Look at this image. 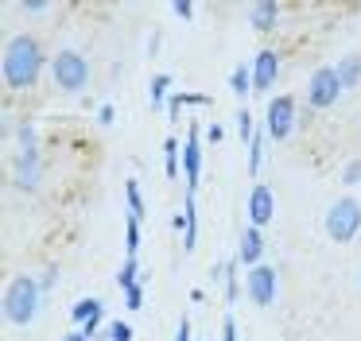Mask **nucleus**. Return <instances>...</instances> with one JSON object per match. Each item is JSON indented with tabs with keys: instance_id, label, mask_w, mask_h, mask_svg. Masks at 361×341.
I'll use <instances>...</instances> for the list:
<instances>
[{
	"instance_id": "11",
	"label": "nucleus",
	"mask_w": 361,
	"mask_h": 341,
	"mask_svg": "<svg viewBox=\"0 0 361 341\" xmlns=\"http://www.w3.org/2000/svg\"><path fill=\"white\" fill-rule=\"evenodd\" d=\"M245 213H249V225H252V229H264V225L272 221L276 198H272V190H268L264 182H257V186L249 190V206H245Z\"/></svg>"
},
{
	"instance_id": "16",
	"label": "nucleus",
	"mask_w": 361,
	"mask_h": 341,
	"mask_svg": "<svg viewBox=\"0 0 361 341\" xmlns=\"http://www.w3.org/2000/svg\"><path fill=\"white\" fill-rule=\"evenodd\" d=\"M164 170H167V178L183 175V140H175V136L164 140Z\"/></svg>"
},
{
	"instance_id": "17",
	"label": "nucleus",
	"mask_w": 361,
	"mask_h": 341,
	"mask_svg": "<svg viewBox=\"0 0 361 341\" xmlns=\"http://www.w3.org/2000/svg\"><path fill=\"white\" fill-rule=\"evenodd\" d=\"M148 101H152V108H159L164 101H171V74H156L148 82Z\"/></svg>"
},
{
	"instance_id": "2",
	"label": "nucleus",
	"mask_w": 361,
	"mask_h": 341,
	"mask_svg": "<svg viewBox=\"0 0 361 341\" xmlns=\"http://www.w3.org/2000/svg\"><path fill=\"white\" fill-rule=\"evenodd\" d=\"M43 306V287L35 275H16L8 287H4V299H0V310H4V322L12 326H27Z\"/></svg>"
},
{
	"instance_id": "7",
	"label": "nucleus",
	"mask_w": 361,
	"mask_h": 341,
	"mask_svg": "<svg viewBox=\"0 0 361 341\" xmlns=\"http://www.w3.org/2000/svg\"><path fill=\"white\" fill-rule=\"evenodd\" d=\"M276 291H280V271L268 268V264L249 268V275H245V294H249L252 306H272Z\"/></svg>"
},
{
	"instance_id": "20",
	"label": "nucleus",
	"mask_w": 361,
	"mask_h": 341,
	"mask_svg": "<svg viewBox=\"0 0 361 341\" xmlns=\"http://www.w3.org/2000/svg\"><path fill=\"white\" fill-rule=\"evenodd\" d=\"M229 89H233L241 101L249 97V93H252V66H237L233 74H229Z\"/></svg>"
},
{
	"instance_id": "13",
	"label": "nucleus",
	"mask_w": 361,
	"mask_h": 341,
	"mask_svg": "<svg viewBox=\"0 0 361 341\" xmlns=\"http://www.w3.org/2000/svg\"><path fill=\"white\" fill-rule=\"evenodd\" d=\"M280 12H283V8L276 4V0H260V4L249 8V23L257 31H272L276 23H280Z\"/></svg>"
},
{
	"instance_id": "26",
	"label": "nucleus",
	"mask_w": 361,
	"mask_h": 341,
	"mask_svg": "<svg viewBox=\"0 0 361 341\" xmlns=\"http://www.w3.org/2000/svg\"><path fill=\"white\" fill-rule=\"evenodd\" d=\"M105 337H109V341H133L136 333H133V326H128V322H109V326H105Z\"/></svg>"
},
{
	"instance_id": "36",
	"label": "nucleus",
	"mask_w": 361,
	"mask_h": 341,
	"mask_svg": "<svg viewBox=\"0 0 361 341\" xmlns=\"http://www.w3.org/2000/svg\"><path fill=\"white\" fill-rule=\"evenodd\" d=\"M221 136H226V128H221V124H210V128H206V140H210V144H218Z\"/></svg>"
},
{
	"instance_id": "8",
	"label": "nucleus",
	"mask_w": 361,
	"mask_h": 341,
	"mask_svg": "<svg viewBox=\"0 0 361 341\" xmlns=\"http://www.w3.org/2000/svg\"><path fill=\"white\" fill-rule=\"evenodd\" d=\"M342 82H338L334 66H319L311 74V82H307V105L311 108H330L338 97H342Z\"/></svg>"
},
{
	"instance_id": "34",
	"label": "nucleus",
	"mask_w": 361,
	"mask_h": 341,
	"mask_svg": "<svg viewBox=\"0 0 361 341\" xmlns=\"http://www.w3.org/2000/svg\"><path fill=\"white\" fill-rule=\"evenodd\" d=\"M175 341H190V318H179V326H175Z\"/></svg>"
},
{
	"instance_id": "33",
	"label": "nucleus",
	"mask_w": 361,
	"mask_h": 341,
	"mask_svg": "<svg viewBox=\"0 0 361 341\" xmlns=\"http://www.w3.org/2000/svg\"><path fill=\"white\" fill-rule=\"evenodd\" d=\"M102 326H105V310H102V314L94 318V322H86V326H82V330H86V337L94 341V333H102Z\"/></svg>"
},
{
	"instance_id": "30",
	"label": "nucleus",
	"mask_w": 361,
	"mask_h": 341,
	"mask_svg": "<svg viewBox=\"0 0 361 341\" xmlns=\"http://www.w3.org/2000/svg\"><path fill=\"white\" fill-rule=\"evenodd\" d=\"M20 8H24V12H32V16H43L51 8V0H24Z\"/></svg>"
},
{
	"instance_id": "4",
	"label": "nucleus",
	"mask_w": 361,
	"mask_h": 341,
	"mask_svg": "<svg viewBox=\"0 0 361 341\" xmlns=\"http://www.w3.org/2000/svg\"><path fill=\"white\" fill-rule=\"evenodd\" d=\"M357 232H361V202L345 194L326 209V237L338 240V244H350Z\"/></svg>"
},
{
	"instance_id": "15",
	"label": "nucleus",
	"mask_w": 361,
	"mask_h": 341,
	"mask_svg": "<svg viewBox=\"0 0 361 341\" xmlns=\"http://www.w3.org/2000/svg\"><path fill=\"white\" fill-rule=\"evenodd\" d=\"M102 310H105V302H102V299H78V302L71 306V322H74V330H82L86 322H94V318L102 314Z\"/></svg>"
},
{
	"instance_id": "22",
	"label": "nucleus",
	"mask_w": 361,
	"mask_h": 341,
	"mask_svg": "<svg viewBox=\"0 0 361 341\" xmlns=\"http://www.w3.org/2000/svg\"><path fill=\"white\" fill-rule=\"evenodd\" d=\"M125 198H128V213L144 221V194H140V182H136V178L125 182Z\"/></svg>"
},
{
	"instance_id": "18",
	"label": "nucleus",
	"mask_w": 361,
	"mask_h": 341,
	"mask_svg": "<svg viewBox=\"0 0 361 341\" xmlns=\"http://www.w3.org/2000/svg\"><path fill=\"white\" fill-rule=\"evenodd\" d=\"M183 105H210V97H206V93H171V101H167V116L179 120Z\"/></svg>"
},
{
	"instance_id": "23",
	"label": "nucleus",
	"mask_w": 361,
	"mask_h": 341,
	"mask_svg": "<svg viewBox=\"0 0 361 341\" xmlns=\"http://www.w3.org/2000/svg\"><path fill=\"white\" fill-rule=\"evenodd\" d=\"M136 283H140V264L125 260V264H121V271H117V287H121V291H128V287H136Z\"/></svg>"
},
{
	"instance_id": "29",
	"label": "nucleus",
	"mask_w": 361,
	"mask_h": 341,
	"mask_svg": "<svg viewBox=\"0 0 361 341\" xmlns=\"http://www.w3.org/2000/svg\"><path fill=\"white\" fill-rule=\"evenodd\" d=\"M226 294H229V302L241 294V283H237V275H233V264H226Z\"/></svg>"
},
{
	"instance_id": "21",
	"label": "nucleus",
	"mask_w": 361,
	"mask_h": 341,
	"mask_svg": "<svg viewBox=\"0 0 361 341\" xmlns=\"http://www.w3.org/2000/svg\"><path fill=\"white\" fill-rule=\"evenodd\" d=\"M264 136H268V132L257 128V136H252V144H249V175H252V178H257L260 163H264Z\"/></svg>"
},
{
	"instance_id": "27",
	"label": "nucleus",
	"mask_w": 361,
	"mask_h": 341,
	"mask_svg": "<svg viewBox=\"0 0 361 341\" xmlns=\"http://www.w3.org/2000/svg\"><path fill=\"white\" fill-rule=\"evenodd\" d=\"M140 306H144V283H136L125 291V310H140Z\"/></svg>"
},
{
	"instance_id": "14",
	"label": "nucleus",
	"mask_w": 361,
	"mask_h": 341,
	"mask_svg": "<svg viewBox=\"0 0 361 341\" xmlns=\"http://www.w3.org/2000/svg\"><path fill=\"white\" fill-rule=\"evenodd\" d=\"M334 74H338V82H342V89H357L361 85V54H345V58H338Z\"/></svg>"
},
{
	"instance_id": "37",
	"label": "nucleus",
	"mask_w": 361,
	"mask_h": 341,
	"mask_svg": "<svg viewBox=\"0 0 361 341\" xmlns=\"http://www.w3.org/2000/svg\"><path fill=\"white\" fill-rule=\"evenodd\" d=\"M63 341H90V337H86V330H71Z\"/></svg>"
},
{
	"instance_id": "5",
	"label": "nucleus",
	"mask_w": 361,
	"mask_h": 341,
	"mask_svg": "<svg viewBox=\"0 0 361 341\" xmlns=\"http://www.w3.org/2000/svg\"><path fill=\"white\" fill-rule=\"evenodd\" d=\"M43 175H47V163H43L39 147H16V155H12V186L32 194L43 186Z\"/></svg>"
},
{
	"instance_id": "31",
	"label": "nucleus",
	"mask_w": 361,
	"mask_h": 341,
	"mask_svg": "<svg viewBox=\"0 0 361 341\" xmlns=\"http://www.w3.org/2000/svg\"><path fill=\"white\" fill-rule=\"evenodd\" d=\"M59 283V268H47V271H43V275H39V287H43V294H47L51 291V287H55Z\"/></svg>"
},
{
	"instance_id": "1",
	"label": "nucleus",
	"mask_w": 361,
	"mask_h": 341,
	"mask_svg": "<svg viewBox=\"0 0 361 341\" xmlns=\"http://www.w3.org/2000/svg\"><path fill=\"white\" fill-rule=\"evenodd\" d=\"M43 66H47V54H43V43L35 35H12L8 39L4 62H0V74H4L8 89H32L39 82Z\"/></svg>"
},
{
	"instance_id": "6",
	"label": "nucleus",
	"mask_w": 361,
	"mask_h": 341,
	"mask_svg": "<svg viewBox=\"0 0 361 341\" xmlns=\"http://www.w3.org/2000/svg\"><path fill=\"white\" fill-rule=\"evenodd\" d=\"M264 132L272 140H288L295 132V97L291 93H276L264 108Z\"/></svg>"
},
{
	"instance_id": "32",
	"label": "nucleus",
	"mask_w": 361,
	"mask_h": 341,
	"mask_svg": "<svg viewBox=\"0 0 361 341\" xmlns=\"http://www.w3.org/2000/svg\"><path fill=\"white\" fill-rule=\"evenodd\" d=\"M171 12L179 16V20H190V16H195V4H187V0H175V4H171Z\"/></svg>"
},
{
	"instance_id": "12",
	"label": "nucleus",
	"mask_w": 361,
	"mask_h": 341,
	"mask_svg": "<svg viewBox=\"0 0 361 341\" xmlns=\"http://www.w3.org/2000/svg\"><path fill=\"white\" fill-rule=\"evenodd\" d=\"M260 256H264V237H260V229H245L241 232V248H237V260L245 264V268H257Z\"/></svg>"
},
{
	"instance_id": "3",
	"label": "nucleus",
	"mask_w": 361,
	"mask_h": 341,
	"mask_svg": "<svg viewBox=\"0 0 361 341\" xmlns=\"http://www.w3.org/2000/svg\"><path fill=\"white\" fill-rule=\"evenodd\" d=\"M51 78H55V85L63 93H82L90 85V62H86V54L63 46V51L51 58Z\"/></svg>"
},
{
	"instance_id": "25",
	"label": "nucleus",
	"mask_w": 361,
	"mask_h": 341,
	"mask_svg": "<svg viewBox=\"0 0 361 341\" xmlns=\"http://www.w3.org/2000/svg\"><path fill=\"white\" fill-rule=\"evenodd\" d=\"M16 147H39V132H35L32 120H20L16 124Z\"/></svg>"
},
{
	"instance_id": "19",
	"label": "nucleus",
	"mask_w": 361,
	"mask_h": 341,
	"mask_svg": "<svg viewBox=\"0 0 361 341\" xmlns=\"http://www.w3.org/2000/svg\"><path fill=\"white\" fill-rule=\"evenodd\" d=\"M136 252H140V217L128 213V221H125V260H136Z\"/></svg>"
},
{
	"instance_id": "9",
	"label": "nucleus",
	"mask_w": 361,
	"mask_h": 341,
	"mask_svg": "<svg viewBox=\"0 0 361 341\" xmlns=\"http://www.w3.org/2000/svg\"><path fill=\"white\" fill-rule=\"evenodd\" d=\"M183 178H187V190H195L198 178H202V132H198V120H190L187 140H183Z\"/></svg>"
},
{
	"instance_id": "24",
	"label": "nucleus",
	"mask_w": 361,
	"mask_h": 341,
	"mask_svg": "<svg viewBox=\"0 0 361 341\" xmlns=\"http://www.w3.org/2000/svg\"><path fill=\"white\" fill-rule=\"evenodd\" d=\"M233 120H237V136L245 140V147H249V144H252V136H257V128H252V113L241 105V108H237V116H233Z\"/></svg>"
},
{
	"instance_id": "10",
	"label": "nucleus",
	"mask_w": 361,
	"mask_h": 341,
	"mask_svg": "<svg viewBox=\"0 0 361 341\" xmlns=\"http://www.w3.org/2000/svg\"><path fill=\"white\" fill-rule=\"evenodd\" d=\"M249 66H252V93H268L276 85V78H280V54L272 46H260Z\"/></svg>"
},
{
	"instance_id": "35",
	"label": "nucleus",
	"mask_w": 361,
	"mask_h": 341,
	"mask_svg": "<svg viewBox=\"0 0 361 341\" xmlns=\"http://www.w3.org/2000/svg\"><path fill=\"white\" fill-rule=\"evenodd\" d=\"M113 116H117V108H113L109 101H105V105L97 108V120H102V124H113Z\"/></svg>"
},
{
	"instance_id": "28",
	"label": "nucleus",
	"mask_w": 361,
	"mask_h": 341,
	"mask_svg": "<svg viewBox=\"0 0 361 341\" xmlns=\"http://www.w3.org/2000/svg\"><path fill=\"white\" fill-rule=\"evenodd\" d=\"M342 182H345V186H361V159H350V163H345Z\"/></svg>"
}]
</instances>
